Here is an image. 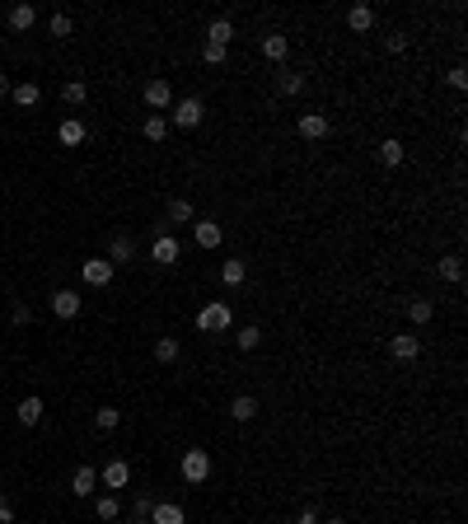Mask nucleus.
Listing matches in <instances>:
<instances>
[{"instance_id":"obj_29","label":"nucleus","mask_w":468,"mask_h":524,"mask_svg":"<svg viewBox=\"0 0 468 524\" xmlns=\"http://www.w3.org/2000/svg\"><path fill=\"white\" fill-rule=\"evenodd\" d=\"M169 220H174V225H188L192 220V201L174 197V201H169Z\"/></svg>"},{"instance_id":"obj_42","label":"nucleus","mask_w":468,"mask_h":524,"mask_svg":"<svg viewBox=\"0 0 468 524\" xmlns=\"http://www.w3.org/2000/svg\"><path fill=\"white\" fill-rule=\"evenodd\" d=\"M295 524H324V520H319L314 510H300V515H295Z\"/></svg>"},{"instance_id":"obj_19","label":"nucleus","mask_w":468,"mask_h":524,"mask_svg":"<svg viewBox=\"0 0 468 524\" xmlns=\"http://www.w3.org/2000/svg\"><path fill=\"white\" fill-rule=\"evenodd\" d=\"M14 103H19V108H38V99H43V90H38L33 80H23V85H14Z\"/></svg>"},{"instance_id":"obj_31","label":"nucleus","mask_w":468,"mask_h":524,"mask_svg":"<svg viewBox=\"0 0 468 524\" xmlns=\"http://www.w3.org/2000/svg\"><path fill=\"white\" fill-rule=\"evenodd\" d=\"M117 422H122L117 407H99V412H94V426H99V431H117Z\"/></svg>"},{"instance_id":"obj_43","label":"nucleus","mask_w":468,"mask_h":524,"mask_svg":"<svg viewBox=\"0 0 468 524\" xmlns=\"http://www.w3.org/2000/svg\"><path fill=\"white\" fill-rule=\"evenodd\" d=\"M14 90V85H10V80H5V75H0V94H10Z\"/></svg>"},{"instance_id":"obj_40","label":"nucleus","mask_w":468,"mask_h":524,"mask_svg":"<svg viewBox=\"0 0 468 524\" xmlns=\"http://www.w3.org/2000/svg\"><path fill=\"white\" fill-rule=\"evenodd\" d=\"M384 47H389V52H408V38H403V33H393V38H389V43H384Z\"/></svg>"},{"instance_id":"obj_21","label":"nucleus","mask_w":468,"mask_h":524,"mask_svg":"<svg viewBox=\"0 0 468 524\" xmlns=\"http://www.w3.org/2000/svg\"><path fill=\"white\" fill-rule=\"evenodd\" d=\"M244 277H248L244 257H230V262L220 267V281H225V286H244Z\"/></svg>"},{"instance_id":"obj_4","label":"nucleus","mask_w":468,"mask_h":524,"mask_svg":"<svg viewBox=\"0 0 468 524\" xmlns=\"http://www.w3.org/2000/svg\"><path fill=\"white\" fill-rule=\"evenodd\" d=\"M150 257H155L159 267H174V262H179V239H174V235H159L155 244H150Z\"/></svg>"},{"instance_id":"obj_16","label":"nucleus","mask_w":468,"mask_h":524,"mask_svg":"<svg viewBox=\"0 0 468 524\" xmlns=\"http://www.w3.org/2000/svg\"><path fill=\"white\" fill-rule=\"evenodd\" d=\"M132 257H136V239L132 235H117V239H112V248H108V262L117 267V262H132Z\"/></svg>"},{"instance_id":"obj_39","label":"nucleus","mask_w":468,"mask_h":524,"mask_svg":"<svg viewBox=\"0 0 468 524\" xmlns=\"http://www.w3.org/2000/svg\"><path fill=\"white\" fill-rule=\"evenodd\" d=\"M150 510H155V501H150V496H141V501H136V520H150Z\"/></svg>"},{"instance_id":"obj_41","label":"nucleus","mask_w":468,"mask_h":524,"mask_svg":"<svg viewBox=\"0 0 468 524\" xmlns=\"http://www.w3.org/2000/svg\"><path fill=\"white\" fill-rule=\"evenodd\" d=\"M14 510H10V496H0V524H10Z\"/></svg>"},{"instance_id":"obj_26","label":"nucleus","mask_w":468,"mask_h":524,"mask_svg":"<svg viewBox=\"0 0 468 524\" xmlns=\"http://www.w3.org/2000/svg\"><path fill=\"white\" fill-rule=\"evenodd\" d=\"M408 319H413L417 328L431 324V319H435V304H431V300H413V304H408Z\"/></svg>"},{"instance_id":"obj_24","label":"nucleus","mask_w":468,"mask_h":524,"mask_svg":"<svg viewBox=\"0 0 468 524\" xmlns=\"http://www.w3.org/2000/svg\"><path fill=\"white\" fill-rule=\"evenodd\" d=\"M197 244L216 248V244H220V225H216V220H197Z\"/></svg>"},{"instance_id":"obj_37","label":"nucleus","mask_w":468,"mask_h":524,"mask_svg":"<svg viewBox=\"0 0 468 524\" xmlns=\"http://www.w3.org/2000/svg\"><path fill=\"white\" fill-rule=\"evenodd\" d=\"M10 324H33V309H28V304H14V309H10Z\"/></svg>"},{"instance_id":"obj_8","label":"nucleus","mask_w":468,"mask_h":524,"mask_svg":"<svg viewBox=\"0 0 468 524\" xmlns=\"http://www.w3.org/2000/svg\"><path fill=\"white\" fill-rule=\"evenodd\" d=\"M52 314H56V319H75V314H80V295H75V290H56V295H52Z\"/></svg>"},{"instance_id":"obj_12","label":"nucleus","mask_w":468,"mask_h":524,"mask_svg":"<svg viewBox=\"0 0 468 524\" xmlns=\"http://www.w3.org/2000/svg\"><path fill=\"white\" fill-rule=\"evenodd\" d=\"M262 56H267V61H286V56H290V38L286 33H267V38H262Z\"/></svg>"},{"instance_id":"obj_1","label":"nucleus","mask_w":468,"mask_h":524,"mask_svg":"<svg viewBox=\"0 0 468 524\" xmlns=\"http://www.w3.org/2000/svg\"><path fill=\"white\" fill-rule=\"evenodd\" d=\"M183 478H188V482H206V478H211V454H206V449H188V454H183Z\"/></svg>"},{"instance_id":"obj_20","label":"nucleus","mask_w":468,"mask_h":524,"mask_svg":"<svg viewBox=\"0 0 468 524\" xmlns=\"http://www.w3.org/2000/svg\"><path fill=\"white\" fill-rule=\"evenodd\" d=\"M230 417H234V422H253V417H257V398H248V393H239V398L230 402Z\"/></svg>"},{"instance_id":"obj_44","label":"nucleus","mask_w":468,"mask_h":524,"mask_svg":"<svg viewBox=\"0 0 468 524\" xmlns=\"http://www.w3.org/2000/svg\"><path fill=\"white\" fill-rule=\"evenodd\" d=\"M328 524H346V520H328Z\"/></svg>"},{"instance_id":"obj_3","label":"nucleus","mask_w":468,"mask_h":524,"mask_svg":"<svg viewBox=\"0 0 468 524\" xmlns=\"http://www.w3.org/2000/svg\"><path fill=\"white\" fill-rule=\"evenodd\" d=\"M112 272H117V267H112L108 257H90V262H80V277H85V286H108Z\"/></svg>"},{"instance_id":"obj_2","label":"nucleus","mask_w":468,"mask_h":524,"mask_svg":"<svg viewBox=\"0 0 468 524\" xmlns=\"http://www.w3.org/2000/svg\"><path fill=\"white\" fill-rule=\"evenodd\" d=\"M197 328L201 333H225V328H230V304H206V309L197 314Z\"/></svg>"},{"instance_id":"obj_11","label":"nucleus","mask_w":468,"mask_h":524,"mask_svg":"<svg viewBox=\"0 0 468 524\" xmlns=\"http://www.w3.org/2000/svg\"><path fill=\"white\" fill-rule=\"evenodd\" d=\"M70 491H75V496H94V491H99V473H94L90 464H85V469H75V478H70Z\"/></svg>"},{"instance_id":"obj_17","label":"nucleus","mask_w":468,"mask_h":524,"mask_svg":"<svg viewBox=\"0 0 468 524\" xmlns=\"http://www.w3.org/2000/svg\"><path fill=\"white\" fill-rule=\"evenodd\" d=\"M127 482H132V469H127L122 459L103 464V487H127Z\"/></svg>"},{"instance_id":"obj_30","label":"nucleus","mask_w":468,"mask_h":524,"mask_svg":"<svg viewBox=\"0 0 468 524\" xmlns=\"http://www.w3.org/2000/svg\"><path fill=\"white\" fill-rule=\"evenodd\" d=\"M61 99H66L70 108H80V103L90 99V90H85V85H80V80H66V90H61Z\"/></svg>"},{"instance_id":"obj_46","label":"nucleus","mask_w":468,"mask_h":524,"mask_svg":"<svg viewBox=\"0 0 468 524\" xmlns=\"http://www.w3.org/2000/svg\"><path fill=\"white\" fill-rule=\"evenodd\" d=\"M10 524H14V520H10Z\"/></svg>"},{"instance_id":"obj_33","label":"nucleus","mask_w":468,"mask_h":524,"mask_svg":"<svg viewBox=\"0 0 468 524\" xmlns=\"http://www.w3.org/2000/svg\"><path fill=\"white\" fill-rule=\"evenodd\" d=\"M94 510H99V520H117L122 501H117V496H99V501H94Z\"/></svg>"},{"instance_id":"obj_10","label":"nucleus","mask_w":468,"mask_h":524,"mask_svg":"<svg viewBox=\"0 0 468 524\" xmlns=\"http://www.w3.org/2000/svg\"><path fill=\"white\" fill-rule=\"evenodd\" d=\"M56 141H61V145H85V122H80V117H61Z\"/></svg>"},{"instance_id":"obj_25","label":"nucleus","mask_w":468,"mask_h":524,"mask_svg":"<svg viewBox=\"0 0 468 524\" xmlns=\"http://www.w3.org/2000/svg\"><path fill=\"white\" fill-rule=\"evenodd\" d=\"M440 277H445V281H454V286H459V281H464V257H459V253L440 257Z\"/></svg>"},{"instance_id":"obj_22","label":"nucleus","mask_w":468,"mask_h":524,"mask_svg":"<svg viewBox=\"0 0 468 524\" xmlns=\"http://www.w3.org/2000/svg\"><path fill=\"white\" fill-rule=\"evenodd\" d=\"M141 132H145V141H164L169 136V117H159V112H150L141 122Z\"/></svg>"},{"instance_id":"obj_6","label":"nucleus","mask_w":468,"mask_h":524,"mask_svg":"<svg viewBox=\"0 0 468 524\" xmlns=\"http://www.w3.org/2000/svg\"><path fill=\"white\" fill-rule=\"evenodd\" d=\"M141 99L150 103V108H169V103H174V90H169V80H150L141 90Z\"/></svg>"},{"instance_id":"obj_36","label":"nucleus","mask_w":468,"mask_h":524,"mask_svg":"<svg viewBox=\"0 0 468 524\" xmlns=\"http://www.w3.org/2000/svg\"><path fill=\"white\" fill-rule=\"evenodd\" d=\"M201 56H206V66H220V61H225V47L220 43H206V47H201Z\"/></svg>"},{"instance_id":"obj_23","label":"nucleus","mask_w":468,"mask_h":524,"mask_svg":"<svg viewBox=\"0 0 468 524\" xmlns=\"http://www.w3.org/2000/svg\"><path fill=\"white\" fill-rule=\"evenodd\" d=\"M230 38H234V23H230V19H211V28H206V43L230 47Z\"/></svg>"},{"instance_id":"obj_15","label":"nucleus","mask_w":468,"mask_h":524,"mask_svg":"<svg viewBox=\"0 0 468 524\" xmlns=\"http://www.w3.org/2000/svg\"><path fill=\"white\" fill-rule=\"evenodd\" d=\"M300 136H304V141L328 136V117H324V112H304V117H300Z\"/></svg>"},{"instance_id":"obj_13","label":"nucleus","mask_w":468,"mask_h":524,"mask_svg":"<svg viewBox=\"0 0 468 524\" xmlns=\"http://www.w3.org/2000/svg\"><path fill=\"white\" fill-rule=\"evenodd\" d=\"M174 122H179V127H197V122H201V99H179V108H174Z\"/></svg>"},{"instance_id":"obj_5","label":"nucleus","mask_w":468,"mask_h":524,"mask_svg":"<svg viewBox=\"0 0 468 524\" xmlns=\"http://www.w3.org/2000/svg\"><path fill=\"white\" fill-rule=\"evenodd\" d=\"M150 524H188V515H183L179 501H155V510H150Z\"/></svg>"},{"instance_id":"obj_45","label":"nucleus","mask_w":468,"mask_h":524,"mask_svg":"<svg viewBox=\"0 0 468 524\" xmlns=\"http://www.w3.org/2000/svg\"><path fill=\"white\" fill-rule=\"evenodd\" d=\"M136 524H150V520H136Z\"/></svg>"},{"instance_id":"obj_32","label":"nucleus","mask_w":468,"mask_h":524,"mask_svg":"<svg viewBox=\"0 0 468 524\" xmlns=\"http://www.w3.org/2000/svg\"><path fill=\"white\" fill-rule=\"evenodd\" d=\"M379 159H384L389 169H398L403 164V141H384V145H379Z\"/></svg>"},{"instance_id":"obj_9","label":"nucleus","mask_w":468,"mask_h":524,"mask_svg":"<svg viewBox=\"0 0 468 524\" xmlns=\"http://www.w3.org/2000/svg\"><path fill=\"white\" fill-rule=\"evenodd\" d=\"M14 417H19V426H38V422H43V398H38V393H28V398L14 407Z\"/></svg>"},{"instance_id":"obj_38","label":"nucleus","mask_w":468,"mask_h":524,"mask_svg":"<svg viewBox=\"0 0 468 524\" xmlns=\"http://www.w3.org/2000/svg\"><path fill=\"white\" fill-rule=\"evenodd\" d=\"M450 85H454V90H468V70L454 66V70H450Z\"/></svg>"},{"instance_id":"obj_28","label":"nucleus","mask_w":468,"mask_h":524,"mask_svg":"<svg viewBox=\"0 0 468 524\" xmlns=\"http://www.w3.org/2000/svg\"><path fill=\"white\" fill-rule=\"evenodd\" d=\"M304 90V75H295V70H281L277 75V94H300Z\"/></svg>"},{"instance_id":"obj_7","label":"nucleus","mask_w":468,"mask_h":524,"mask_svg":"<svg viewBox=\"0 0 468 524\" xmlns=\"http://www.w3.org/2000/svg\"><path fill=\"white\" fill-rule=\"evenodd\" d=\"M346 28H351V33H370V28H375V10H370V5H351V10H346Z\"/></svg>"},{"instance_id":"obj_14","label":"nucleus","mask_w":468,"mask_h":524,"mask_svg":"<svg viewBox=\"0 0 468 524\" xmlns=\"http://www.w3.org/2000/svg\"><path fill=\"white\" fill-rule=\"evenodd\" d=\"M389 351H393V360H417V356H422V342L403 333V337H393V342H389Z\"/></svg>"},{"instance_id":"obj_18","label":"nucleus","mask_w":468,"mask_h":524,"mask_svg":"<svg viewBox=\"0 0 468 524\" xmlns=\"http://www.w3.org/2000/svg\"><path fill=\"white\" fill-rule=\"evenodd\" d=\"M33 19H38L33 5H14V10H10V28H14V33H28V28H33Z\"/></svg>"},{"instance_id":"obj_27","label":"nucleus","mask_w":468,"mask_h":524,"mask_svg":"<svg viewBox=\"0 0 468 524\" xmlns=\"http://www.w3.org/2000/svg\"><path fill=\"white\" fill-rule=\"evenodd\" d=\"M155 360L174 365V360H179V337H159V342H155Z\"/></svg>"},{"instance_id":"obj_35","label":"nucleus","mask_w":468,"mask_h":524,"mask_svg":"<svg viewBox=\"0 0 468 524\" xmlns=\"http://www.w3.org/2000/svg\"><path fill=\"white\" fill-rule=\"evenodd\" d=\"M70 28H75V23H70V14L56 10V14H52V33H56V38H70Z\"/></svg>"},{"instance_id":"obj_34","label":"nucleus","mask_w":468,"mask_h":524,"mask_svg":"<svg viewBox=\"0 0 468 524\" xmlns=\"http://www.w3.org/2000/svg\"><path fill=\"white\" fill-rule=\"evenodd\" d=\"M234 342H239V351H253V346L262 342V333H257V328H239V337H234Z\"/></svg>"}]
</instances>
